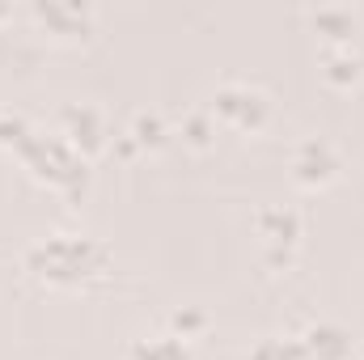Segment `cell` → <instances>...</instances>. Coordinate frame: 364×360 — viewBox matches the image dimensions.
Listing matches in <instances>:
<instances>
[{
	"label": "cell",
	"instance_id": "obj_1",
	"mask_svg": "<svg viewBox=\"0 0 364 360\" xmlns=\"http://www.w3.org/2000/svg\"><path fill=\"white\" fill-rule=\"evenodd\" d=\"M30 268L47 280L73 284V280H85L90 271L102 268V246H93L85 238H51V242L30 250Z\"/></svg>",
	"mask_w": 364,
	"mask_h": 360
},
{
	"label": "cell",
	"instance_id": "obj_2",
	"mask_svg": "<svg viewBox=\"0 0 364 360\" xmlns=\"http://www.w3.org/2000/svg\"><path fill=\"white\" fill-rule=\"evenodd\" d=\"M216 115L233 127H259L267 119V97L259 90H242V85H229V90L216 93Z\"/></svg>",
	"mask_w": 364,
	"mask_h": 360
},
{
	"label": "cell",
	"instance_id": "obj_3",
	"mask_svg": "<svg viewBox=\"0 0 364 360\" xmlns=\"http://www.w3.org/2000/svg\"><path fill=\"white\" fill-rule=\"evenodd\" d=\"M296 174L305 182H326L335 174V153H331L322 140H309V144L301 149V157H296Z\"/></svg>",
	"mask_w": 364,
	"mask_h": 360
},
{
	"label": "cell",
	"instance_id": "obj_4",
	"mask_svg": "<svg viewBox=\"0 0 364 360\" xmlns=\"http://www.w3.org/2000/svg\"><path fill=\"white\" fill-rule=\"evenodd\" d=\"M38 17L51 21L60 34H85V21H90V9H77V4H38Z\"/></svg>",
	"mask_w": 364,
	"mask_h": 360
},
{
	"label": "cell",
	"instance_id": "obj_5",
	"mask_svg": "<svg viewBox=\"0 0 364 360\" xmlns=\"http://www.w3.org/2000/svg\"><path fill=\"white\" fill-rule=\"evenodd\" d=\"M348 335L343 331H335V327H318V331H309V352H318L322 360H343L348 356Z\"/></svg>",
	"mask_w": 364,
	"mask_h": 360
},
{
	"label": "cell",
	"instance_id": "obj_6",
	"mask_svg": "<svg viewBox=\"0 0 364 360\" xmlns=\"http://www.w3.org/2000/svg\"><path fill=\"white\" fill-rule=\"evenodd\" d=\"M136 360H191L186 344L166 335V339H153V344H136Z\"/></svg>",
	"mask_w": 364,
	"mask_h": 360
},
{
	"label": "cell",
	"instance_id": "obj_7",
	"mask_svg": "<svg viewBox=\"0 0 364 360\" xmlns=\"http://www.w3.org/2000/svg\"><path fill=\"white\" fill-rule=\"evenodd\" d=\"M64 119H68V127H73V140H77V144H81V140H85V149H93V144H97L102 123H97V115H93V110H85V106L77 110V106H73Z\"/></svg>",
	"mask_w": 364,
	"mask_h": 360
},
{
	"label": "cell",
	"instance_id": "obj_8",
	"mask_svg": "<svg viewBox=\"0 0 364 360\" xmlns=\"http://www.w3.org/2000/svg\"><path fill=\"white\" fill-rule=\"evenodd\" d=\"M314 21H318L326 34H335V38H343V34H352V30H356V17H352V13H343V9H322Z\"/></svg>",
	"mask_w": 364,
	"mask_h": 360
},
{
	"label": "cell",
	"instance_id": "obj_9",
	"mask_svg": "<svg viewBox=\"0 0 364 360\" xmlns=\"http://www.w3.org/2000/svg\"><path fill=\"white\" fill-rule=\"evenodd\" d=\"M263 225H275L272 242H292V238H296V229H301L292 212H267V216H263Z\"/></svg>",
	"mask_w": 364,
	"mask_h": 360
},
{
	"label": "cell",
	"instance_id": "obj_10",
	"mask_svg": "<svg viewBox=\"0 0 364 360\" xmlns=\"http://www.w3.org/2000/svg\"><path fill=\"white\" fill-rule=\"evenodd\" d=\"M255 360H301V348H292V344H279V339H272V344H263V348L255 352Z\"/></svg>",
	"mask_w": 364,
	"mask_h": 360
},
{
	"label": "cell",
	"instance_id": "obj_11",
	"mask_svg": "<svg viewBox=\"0 0 364 360\" xmlns=\"http://www.w3.org/2000/svg\"><path fill=\"white\" fill-rule=\"evenodd\" d=\"M356 73H360V60H356V55H335V60H331V77H335V81H348V77L356 81Z\"/></svg>",
	"mask_w": 364,
	"mask_h": 360
}]
</instances>
